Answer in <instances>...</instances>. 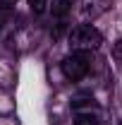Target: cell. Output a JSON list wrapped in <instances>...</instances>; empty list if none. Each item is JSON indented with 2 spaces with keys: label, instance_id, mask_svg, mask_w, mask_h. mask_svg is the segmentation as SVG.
Returning <instances> with one entry per match:
<instances>
[{
  "label": "cell",
  "instance_id": "5",
  "mask_svg": "<svg viewBox=\"0 0 122 125\" xmlns=\"http://www.w3.org/2000/svg\"><path fill=\"white\" fill-rule=\"evenodd\" d=\"M26 2H29L31 12H36V15H43L48 7V0H26Z\"/></svg>",
  "mask_w": 122,
  "mask_h": 125
},
{
  "label": "cell",
  "instance_id": "8",
  "mask_svg": "<svg viewBox=\"0 0 122 125\" xmlns=\"http://www.w3.org/2000/svg\"><path fill=\"white\" fill-rule=\"evenodd\" d=\"M0 29H2V15H0Z\"/></svg>",
  "mask_w": 122,
  "mask_h": 125
},
{
  "label": "cell",
  "instance_id": "4",
  "mask_svg": "<svg viewBox=\"0 0 122 125\" xmlns=\"http://www.w3.org/2000/svg\"><path fill=\"white\" fill-rule=\"evenodd\" d=\"M74 125H101V120L96 115H91V113H77Z\"/></svg>",
  "mask_w": 122,
  "mask_h": 125
},
{
  "label": "cell",
  "instance_id": "9",
  "mask_svg": "<svg viewBox=\"0 0 122 125\" xmlns=\"http://www.w3.org/2000/svg\"><path fill=\"white\" fill-rule=\"evenodd\" d=\"M120 125H122V123H120Z\"/></svg>",
  "mask_w": 122,
  "mask_h": 125
},
{
  "label": "cell",
  "instance_id": "7",
  "mask_svg": "<svg viewBox=\"0 0 122 125\" xmlns=\"http://www.w3.org/2000/svg\"><path fill=\"white\" fill-rule=\"evenodd\" d=\"M10 5H15V0H0V7H10Z\"/></svg>",
  "mask_w": 122,
  "mask_h": 125
},
{
  "label": "cell",
  "instance_id": "1",
  "mask_svg": "<svg viewBox=\"0 0 122 125\" xmlns=\"http://www.w3.org/2000/svg\"><path fill=\"white\" fill-rule=\"evenodd\" d=\"M103 43V34L93 24H79L70 31V46L72 51H96Z\"/></svg>",
  "mask_w": 122,
  "mask_h": 125
},
{
  "label": "cell",
  "instance_id": "3",
  "mask_svg": "<svg viewBox=\"0 0 122 125\" xmlns=\"http://www.w3.org/2000/svg\"><path fill=\"white\" fill-rule=\"evenodd\" d=\"M74 0H53V15L55 17H65L70 10H72Z\"/></svg>",
  "mask_w": 122,
  "mask_h": 125
},
{
  "label": "cell",
  "instance_id": "2",
  "mask_svg": "<svg viewBox=\"0 0 122 125\" xmlns=\"http://www.w3.org/2000/svg\"><path fill=\"white\" fill-rule=\"evenodd\" d=\"M91 51H74V53H70L67 58H62L60 67H62V75L67 79H77L86 77V72H89V67H91V55H89Z\"/></svg>",
  "mask_w": 122,
  "mask_h": 125
},
{
  "label": "cell",
  "instance_id": "6",
  "mask_svg": "<svg viewBox=\"0 0 122 125\" xmlns=\"http://www.w3.org/2000/svg\"><path fill=\"white\" fill-rule=\"evenodd\" d=\"M113 58L117 62H122V39H117V41L113 43Z\"/></svg>",
  "mask_w": 122,
  "mask_h": 125
}]
</instances>
